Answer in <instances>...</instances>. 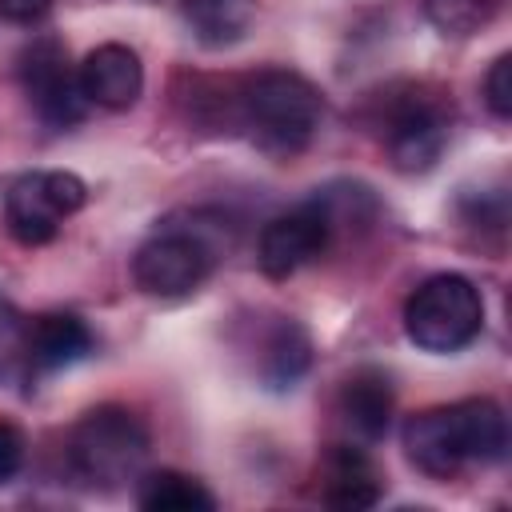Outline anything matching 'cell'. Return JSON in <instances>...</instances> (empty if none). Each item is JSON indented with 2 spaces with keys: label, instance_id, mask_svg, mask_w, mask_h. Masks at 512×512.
I'll use <instances>...</instances> for the list:
<instances>
[{
  "label": "cell",
  "instance_id": "30bf717a",
  "mask_svg": "<svg viewBox=\"0 0 512 512\" xmlns=\"http://www.w3.org/2000/svg\"><path fill=\"white\" fill-rule=\"evenodd\" d=\"M316 480H320V500L344 512L376 508L384 496V476L360 444H332L320 456Z\"/></svg>",
  "mask_w": 512,
  "mask_h": 512
},
{
  "label": "cell",
  "instance_id": "8fae6325",
  "mask_svg": "<svg viewBox=\"0 0 512 512\" xmlns=\"http://www.w3.org/2000/svg\"><path fill=\"white\" fill-rule=\"evenodd\" d=\"M76 76H80L88 104L108 108V112L132 108L144 92V64L128 44H96L80 60Z\"/></svg>",
  "mask_w": 512,
  "mask_h": 512
},
{
  "label": "cell",
  "instance_id": "4fadbf2b",
  "mask_svg": "<svg viewBox=\"0 0 512 512\" xmlns=\"http://www.w3.org/2000/svg\"><path fill=\"white\" fill-rule=\"evenodd\" d=\"M96 352L92 328L76 312H44L28 324V368L32 372H60Z\"/></svg>",
  "mask_w": 512,
  "mask_h": 512
},
{
  "label": "cell",
  "instance_id": "ba28073f",
  "mask_svg": "<svg viewBox=\"0 0 512 512\" xmlns=\"http://www.w3.org/2000/svg\"><path fill=\"white\" fill-rule=\"evenodd\" d=\"M16 76H20L28 104L36 108V116L48 128L64 132L84 120L88 96L80 88L76 68L68 64V48L56 36H36L32 44H24V52L16 60Z\"/></svg>",
  "mask_w": 512,
  "mask_h": 512
},
{
  "label": "cell",
  "instance_id": "277c9868",
  "mask_svg": "<svg viewBox=\"0 0 512 512\" xmlns=\"http://www.w3.org/2000/svg\"><path fill=\"white\" fill-rule=\"evenodd\" d=\"M484 328V296L460 272H436L404 300V332L416 348L448 356L468 348Z\"/></svg>",
  "mask_w": 512,
  "mask_h": 512
},
{
  "label": "cell",
  "instance_id": "d6986e66",
  "mask_svg": "<svg viewBox=\"0 0 512 512\" xmlns=\"http://www.w3.org/2000/svg\"><path fill=\"white\" fill-rule=\"evenodd\" d=\"M484 104L496 120H508L512 116V56L500 52L484 76Z\"/></svg>",
  "mask_w": 512,
  "mask_h": 512
},
{
  "label": "cell",
  "instance_id": "8992f818",
  "mask_svg": "<svg viewBox=\"0 0 512 512\" xmlns=\"http://www.w3.org/2000/svg\"><path fill=\"white\" fill-rule=\"evenodd\" d=\"M384 144L400 172H428L448 144L452 108L432 88H404L384 104Z\"/></svg>",
  "mask_w": 512,
  "mask_h": 512
},
{
  "label": "cell",
  "instance_id": "52a82bcc",
  "mask_svg": "<svg viewBox=\"0 0 512 512\" xmlns=\"http://www.w3.org/2000/svg\"><path fill=\"white\" fill-rule=\"evenodd\" d=\"M88 204V184L76 172H24L4 192V224L24 248L56 240L60 220Z\"/></svg>",
  "mask_w": 512,
  "mask_h": 512
},
{
  "label": "cell",
  "instance_id": "7c38bea8",
  "mask_svg": "<svg viewBox=\"0 0 512 512\" xmlns=\"http://www.w3.org/2000/svg\"><path fill=\"white\" fill-rule=\"evenodd\" d=\"M392 408H396V388H392V376L376 364H364L356 368L344 384H340V396H336V412L348 428V436L356 444H376L384 440L388 424H392Z\"/></svg>",
  "mask_w": 512,
  "mask_h": 512
},
{
  "label": "cell",
  "instance_id": "3957f363",
  "mask_svg": "<svg viewBox=\"0 0 512 512\" xmlns=\"http://www.w3.org/2000/svg\"><path fill=\"white\" fill-rule=\"evenodd\" d=\"M148 448H152V436L144 420L120 404L88 408L68 432V464L76 480H84L96 492H116L124 484H136L144 472Z\"/></svg>",
  "mask_w": 512,
  "mask_h": 512
},
{
  "label": "cell",
  "instance_id": "44dd1931",
  "mask_svg": "<svg viewBox=\"0 0 512 512\" xmlns=\"http://www.w3.org/2000/svg\"><path fill=\"white\" fill-rule=\"evenodd\" d=\"M52 0H0V16L12 24H36L40 16H48Z\"/></svg>",
  "mask_w": 512,
  "mask_h": 512
},
{
  "label": "cell",
  "instance_id": "ffe728a7",
  "mask_svg": "<svg viewBox=\"0 0 512 512\" xmlns=\"http://www.w3.org/2000/svg\"><path fill=\"white\" fill-rule=\"evenodd\" d=\"M24 452H28L24 432L12 420H0V484L16 480V472L24 468Z\"/></svg>",
  "mask_w": 512,
  "mask_h": 512
},
{
  "label": "cell",
  "instance_id": "5b68a950",
  "mask_svg": "<svg viewBox=\"0 0 512 512\" xmlns=\"http://www.w3.org/2000/svg\"><path fill=\"white\" fill-rule=\"evenodd\" d=\"M216 268V244L196 228L164 224L156 228L132 256V280L140 292L156 300H184L192 296Z\"/></svg>",
  "mask_w": 512,
  "mask_h": 512
},
{
  "label": "cell",
  "instance_id": "6da1fadb",
  "mask_svg": "<svg viewBox=\"0 0 512 512\" xmlns=\"http://www.w3.org/2000/svg\"><path fill=\"white\" fill-rule=\"evenodd\" d=\"M404 456L432 480H452L468 464H500L508 456V416L488 396L424 408L400 428Z\"/></svg>",
  "mask_w": 512,
  "mask_h": 512
},
{
  "label": "cell",
  "instance_id": "7a4b0ae2",
  "mask_svg": "<svg viewBox=\"0 0 512 512\" xmlns=\"http://www.w3.org/2000/svg\"><path fill=\"white\" fill-rule=\"evenodd\" d=\"M320 120H324L320 88L292 68H260L236 92V124L248 132V140L260 152L276 160L300 156L312 144Z\"/></svg>",
  "mask_w": 512,
  "mask_h": 512
},
{
  "label": "cell",
  "instance_id": "9a60e30c",
  "mask_svg": "<svg viewBox=\"0 0 512 512\" xmlns=\"http://www.w3.org/2000/svg\"><path fill=\"white\" fill-rule=\"evenodd\" d=\"M136 504L144 512H212L216 496L196 476H188V472L156 468V472H140Z\"/></svg>",
  "mask_w": 512,
  "mask_h": 512
},
{
  "label": "cell",
  "instance_id": "2e32d148",
  "mask_svg": "<svg viewBox=\"0 0 512 512\" xmlns=\"http://www.w3.org/2000/svg\"><path fill=\"white\" fill-rule=\"evenodd\" d=\"M192 36L208 48L236 44L248 28V0H180Z\"/></svg>",
  "mask_w": 512,
  "mask_h": 512
},
{
  "label": "cell",
  "instance_id": "9c48e42d",
  "mask_svg": "<svg viewBox=\"0 0 512 512\" xmlns=\"http://www.w3.org/2000/svg\"><path fill=\"white\" fill-rule=\"evenodd\" d=\"M332 220L320 204V196L272 216L260 228L256 240V264L268 280H288L292 272H300L304 264H312L328 244H332Z\"/></svg>",
  "mask_w": 512,
  "mask_h": 512
},
{
  "label": "cell",
  "instance_id": "5bb4252c",
  "mask_svg": "<svg viewBox=\"0 0 512 512\" xmlns=\"http://www.w3.org/2000/svg\"><path fill=\"white\" fill-rule=\"evenodd\" d=\"M308 368H312V336H308V328L300 320H292V316H280L264 332V344H260V380H264V388H272V392L296 388Z\"/></svg>",
  "mask_w": 512,
  "mask_h": 512
},
{
  "label": "cell",
  "instance_id": "e0dca14e",
  "mask_svg": "<svg viewBox=\"0 0 512 512\" xmlns=\"http://www.w3.org/2000/svg\"><path fill=\"white\" fill-rule=\"evenodd\" d=\"M424 12L444 36H472L496 16V0H424Z\"/></svg>",
  "mask_w": 512,
  "mask_h": 512
},
{
  "label": "cell",
  "instance_id": "ac0fdd59",
  "mask_svg": "<svg viewBox=\"0 0 512 512\" xmlns=\"http://www.w3.org/2000/svg\"><path fill=\"white\" fill-rule=\"evenodd\" d=\"M28 364V324L16 304L0 292V384Z\"/></svg>",
  "mask_w": 512,
  "mask_h": 512
}]
</instances>
